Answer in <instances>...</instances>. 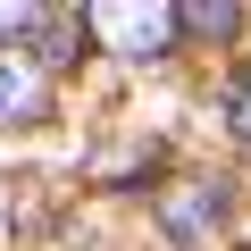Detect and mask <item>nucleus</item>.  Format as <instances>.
Instances as JSON below:
<instances>
[{
	"label": "nucleus",
	"mask_w": 251,
	"mask_h": 251,
	"mask_svg": "<svg viewBox=\"0 0 251 251\" xmlns=\"http://www.w3.org/2000/svg\"><path fill=\"white\" fill-rule=\"evenodd\" d=\"M75 25L109 59H168L176 50V0H75Z\"/></svg>",
	"instance_id": "1"
},
{
	"label": "nucleus",
	"mask_w": 251,
	"mask_h": 251,
	"mask_svg": "<svg viewBox=\"0 0 251 251\" xmlns=\"http://www.w3.org/2000/svg\"><path fill=\"white\" fill-rule=\"evenodd\" d=\"M42 117H50V67L17 34H0V126H42Z\"/></svg>",
	"instance_id": "2"
},
{
	"label": "nucleus",
	"mask_w": 251,
	"mask_h": 251,
	"mask_svg": "<svg viewBox=\"0 0 251 251\" xmlns=\"http://www.w3.org/2000/svg\"><path fill=\"white\" fill-rule=\"evenodd\" d=\"M218 218H226V184H218V176H184V184L159 201V226H168V243H184V251H193Z\"/></svg>",
	"instance_id": "3"
},
{
	"label": "nucleus",
	"mask_w": 251,
	"mask_h": 251,
	"mask_svg": "<svg viewBox=\"0 0 251 251\" xmlns=\"http://www.w3.org/2000/svg\"><path fill=\"white\" fill-rule=\"evenodd\" d=\"M176 34H193V42H234L243 34V0H176Z\"/></svg>",
	"instance_id": "4"
},
{
	"label": "nucleus",
	"mask_w": 251,
	"mask_h": 251,
	"mask_svg": "<svg viewBox=\"0 0 251 251\" xmlns=\"http://www.w3.org/2000/svg\"><path fill=\"white\" fill-rule=\"evenodd\" d=\"M226 126H234V143H251V67H234L226 84Z\"/></svg>",
	"instance_id": "5"
}]
</instances>
